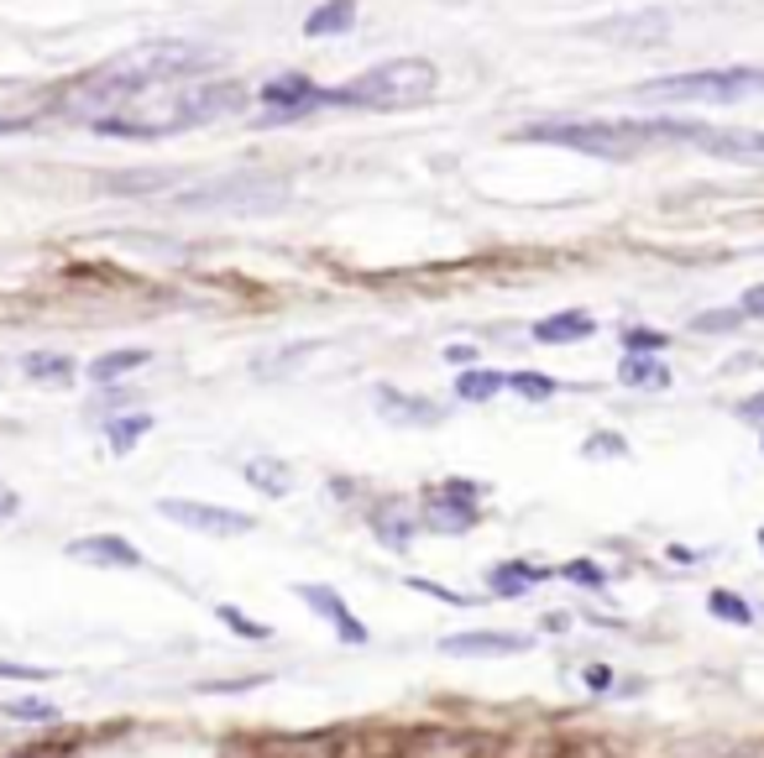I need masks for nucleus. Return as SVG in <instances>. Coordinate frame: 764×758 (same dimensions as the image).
<instances>
[{"mask_svg":"<svg viewBox=\"0 0 764 758\" xmlns=\"http://www.w3.org/2000/svg\"><path fill=\"white\" fill-rule=\"evenodd\" d=\"M5 716H16V722H58V707H53V701H37V696H26V701H11Z\"/></svg>","mask_w":764,"mask_h":758,"instance_id":"nucleus-31","label":"nucleus"},{"mask_svg":"<svg viewBox=\"0 0 764 758\" xmlns=\"http://www.w3.org/2000/svg\"><path fill=\"white\" fill-rule=\"evenodd\" d=\"M760 545H764V528H760Z\"/></svg>","mask_w":764,"mask_h":758,"instance_id":"nucleus-41","label":"nucleus"},{"mask_svg":"<svg viewBox=\"0 0 764 758\" xmlns=\"http://www.w3.org/2000/svg\"><path fill=\"white\" fill-rule=\"evenodd\" d=\"M69 560L79 565H100V570H142L147 555L131 539H120V534H84V539H69L63 545Z\"/></svg>","mask_w":764,"mask_h":758,"instance_id":"nucleus-9","label":"nucleus"},{"mask_svg":"<svg viewBox=\"0 0 764 758\" xmlns=\"http://www.w3.org/2000/svg\"><path fill=\"white\" fill-rule=\"evenodd\" d=\"M540 581H549V570L534 565V560H502V565L487 570V586H493V596H502V602L524 596L529 586H540Z\"/></svg>","mask_w":764,"mask_h":758,"instance_id":"nucleus-15","label":"nucleus"},{"mask_svg":"<svg viewBox=\"0 0 764 758\" xmlns=\"http://www.w3.org/2000/svg\"><path fill=\"white\" fill-rule=\"evenodd\" d=\"M739 308H743V314H749V319H764V283H754V288H749Z\"/></svg>","mask_w":764,"mask_h":758,"instance_id":"nucleus-36","label":"nucleus"},{"mask_svg":"<svg viewBox=\"0 0 764 758\" xmlns=\"http://www.w3.org/2000/svg\"><path fill=\"white\" fill-rule=\"evenodd\" d=\"M372 398H378V408H382V419H387V424H419V429H435L440 424V419H445V408L440 404H430V398H408V393H398V387H387V382H382L378 393H372Z\"/></svg>","mask_w":764,"mask_h":758,"instance_id":"nucleus-11","label":"nucleus"},{"mask_svg":"<svg viewBox=\"0 0 764 758\" xmlns=\"http://www.w3.org/2000/svg\"><path fill=\"white\" fill-rule=\"evenodd\" d=\"M566 622H571L566 613H549V617H545V628H549V633H566Z\"/></svg>","mask_w":764,"mask_h":758,"instance_id":"nucleus-40","label":"nucleus"},{"mask_svg":"<svg viewBox=\"0 0 764 758\" xmlns=\"http://www.w3.org/2000/svg\"><path fill=\"white\" fill-rule=\"evenodd\" d=\"M529 639L519 633H451L440 639V654H455V660H477V654H524Z\"/></svg>","mask_w":764,"mask_h":758,"instance_id":"nucleus-13","label":"nucleus"},{"mask_svg":"<svg viewBox=\"0 0 764 758\" xmlns=\"http://www.w3.org/2000/svg\"><path fill=\"white\" fill-rule=\"evenodd\" d=\"M581 455H587V460H598V455H628V440H618V434H592V440L581 445Z\"/></svg>","mask_w":764,"mask_h":758,"instance_id":"nucleus-33","label":"nucleus"},{"mask_svg":"<svg viewBox=\"0 0 764 758\" xmlns=\"http://www.w3.org/2000/svg\"><path fill=\"white\" fill-rule=\"evenodd\" d=\"M372 534H378L387 549H408V539H414V513L382 508V513H372Z\"/></svg>","mask_w":764,"mask_h":758,"instance_id":"nucleus-23","label":"nucleus"},{"mask_svg":"<svg viewBox=\"0 0 764 758\" xmlns=\"http://www.w3.org/2000/svg\"><path fill=\"white\" fill-rule=\"evenodd\" d=\"M147 434H152V413H116V419H105V445L116 455H131Z\"/></svg>","mask_w":764,"mask_h":758,"instance_id":"nucleus-20","label":"nucleus"},{"mask_svg":"<svg viewBox=\"0 0 764 758\" xmlns=\"http://www.w3.org/2000/svg\"><path fill=\"white\" fill-rule=\"evenodd\" d=\"M702 147L717 158H764V131H702Z\"/></svg>","mask_w":764,"mask_h":758,"instance_id":"nucleus-21","label":"nucleus"},{"mask_svg":"<svg viewBox=\"0 0 764 758\" xmlns=\"http://www.w3.org/2000/svg\"><path fill=\"white\" fill-rule=\"evenodd\" d=\"M707 613L722 617V622H739V628L754 622V607H749L743 596H733V592H713V596H707Z\"/></svg>","mask_w":764,"mask_h":758,"instance_id":"nucleus-27","label":"nucleus"},{"mask_svg":"<svg viewBox=\"0 0 764 758\" xmlns=\"http://www.w3.org/2000/svg\"><path fill=\"white\" fill-rule=\"evenodd\" d=\"M408 592H425V596H435V602H445V607H472V602H477V596L445 592L440 581H425V575H408Z\"/></svg>","mask_w":764,"mask_h":758,"instance_id":"nucleus-32","label":"nucleus"},{"mask_svg":"<svg viewBox=\"0 0 764 758\" xmlns=\"http://www.w3.org/2000/svg\"><path fill=\"white\" fill-rule=\"evenodd\" d=\"M22 372H26L32 382H69V377H73V361H69V355L43 351V355H26Z\"/></svg>","mask_w":764,"mask_h":758,"instance_id":"nucleus-24","label":"nucleus"},{"mask_svg":"<svg viewBox=\"0 0 764 758\" xmlns=\"http://www.w3.org/2000/svg\"><path fill=\"white\" fill-rule=\"evenodd\" d=\"M241 476L257 487V492H267V498H288V487H293V471H288V460H273V455H257V460H246L241 466Z\"/></svg>","mask_w":764,"mask_h":758,"instance_id":"nucleus-19","label":"nucleus"},{"mask_svg":"<svg viewBox=\"0 0 764 758\" xmlns=\"http://www.w3.org/2000/svg\"><path fill=\"white\" fill-rule=\"evenodd\" d=\"M639 100L660 105H733V100L764 95V69H692V73H665L634 90Z\"/></svg>","mask_w":764,"mask_h":758,"instance_id":"nucleus-4","label":"nucleus"},{"mask_svg":"<svg viewBox=\"0 0 764 758\" xmlns=\"http://www.w3.org/2000/svg\"><path fill=\"white\" fill-rule=\"evenodd\" d=\"M246 100H257V90L246 84H194L178 95H137L131 105H120L111 116H95V137H126V142H158L173 131H189V126H210L246 110Z\"/></svg>","mask_w":764,"mask_h":758,"instance_id":"nucleus-2","label":"nucleus"},{"mask_svg":"<svg viewBox=\"0 0 764 758\" xmlns=\"http://www.w3.org/2000/svg\"><path fill=\"white\" fill-rule=\"evenodd\" d=\"M587 686L607 690V686H613V669H607V664H592V669H587Z\"/></svg>","mask_w":764,"mask_h":758,"instance_id":"nucleus-38","label":"nucleus"},{"mask_svg":"<svg viewBox=\"0 0 764 758\" xmlns=\"http://www.w3.org/2000/svg\"><path fill=\"white\" fill-rule=\"evenodd\" d=\"M739 413H743V419H764V393H754V398H743V404H739Z\"/></svg>","mask_w":764,"mask_h":758,"instance_id":"nucleus-39","label":"nucleus"},{"mask_svg":"<svg viewBox=\"0 0 764 758\" xmlns=\"http://www.w3.org/2000/svg\"><path fill=\"white\" fill-rule=\"evenodd\" d=\"M147 361H152V351H142V346H131V351H105L90 361V382H95V387H111V382L142 372Z\"/></svg>","mask_w":764,"mask_h":758,"instance_id":"nucleus-17","label":"nucleus"},{"mask_svg":"<svg viewBox=\"0 0 764 758\" xmlns=\"http://www.w3.org/2000/svg\"><path fill=\"white\" fill-rule=\"evenodd\" d=\"M592 37H607V43H660V37H670V16H660V11L618 16V22L592 26Z\"/></svg>","mask_w":764,"mask_h":758,"instance_id":"nucleus-14","label":"nucleus"},{"mask_svg":"<svg viewBox=\"0 0 764 758\" xmlns=\"http://www.w3.org/2000/svg\"><path fill=\"white\" fill-rule=\"evenodd\" d=\"M216 617H220V622H225V628H231V633H236V639H252V643H267V639H273V628H267V622H257V617H246V613H241V607H231V602H220V607H216Z\"/></svg>","mask_w":764,"mask_h":758,"instance_id":"nucleus-25","label":"nucleus"},{"mask_svg":"<svg viewBox=\"0 0 764 758\" xmlns=\"http://www.w3.org/2000/svg\"><path fill=\"white\" fill-rule=\"evenodd\" d=\"M16 513H22V498H16V487H11V481H0V523L16 518Z\"/></svg>","mask_w":764,"mask_h":758,"instance_id":"nucleus-35","label":"nucleus"},{"mask_svg":"<svg viewBox=\"0 0 764 758\" xmlns=\"http://www.w3.org/2000/svg\"><path fill=\"white\" fill-rule=\"evenodd\" d=\"M0 680H53V669H37V664H11V660H0Z\"/></svg>","mask_w":764,"mask_h":758,"instance_id":"nucleus-34","label":"nucleus"},{"mask_svg":"<svg viewBox=\"0 0 764 758\" xmlns=\"http://www.w3.org/2000/svg\"><path fill=\"white\" fill-rule=\"evenodd\" d=\"M743 319H749L743 308H707V314H696L692 319V330L696 335H728V330H739Z\"/></svg>","mask_w":764,"mask_h":758,"instance_id":"nucleus-28","label":"nucleus"},{"mask_svg":"<svg viewBox=\"0 0 764 758\" xmlns=\"http://www.w3.org/2000/svg\"><path fill=\"white\" fill-rule=\"evenodd\" d=\"M555 575H560V581H576V586H587V592H602V586H607V570L592 565V560H566Z\"/></svg>","mask_w":764,"mask_h":758,"instance_id":"nucleus-29","label":"nucleus"},{"mask_svg":"<svg viewBox=\"0 0 764 758\" xmlns=\"http://www.w3.org/2000/svg\"><path fill=\"white\" fill-rule=\"evenodd\" d=\"M178 205H189V210H278L288 205V184L267 173H241V178H225L220 189L178 194Z\"/></svg>","mask_w":764,"mask_h":758,"instance_id":"nucleus-5","label":"nucleus"},{"mask_svg":"<svg viewBox=\"0 0 764 758\" xmlns=\"http://www.w3.org/2000/svg\"><path fill=\"white\" fill-rule=\"evenodd\" d=\"M158 513L178 528H194V534H210V539H241L252 534L257 518L252 513H236V508H220V502H194V498H163Z\"/></svg>","mask_w":764,"mask_h":758,"instance_id":"nucleus-6","label":"nucleus"},{"mask_svg":"<svg viewBox=\"0 0 764 758\" xmlns=\"http://www.w3.org/2000/svg\"><path fill=\"white\" fill-rule=\"evenodd\" d=\"M508 387H513L519 398H529V404H545V398L560 393V382L545 377V372H508Z\"/></svg>","mask_w":764,"mask_h":758,"instance_id":"nucleus-26","label":"nucleus"},{"mask_svg":"<svg viewBox=\"0 0 764 758\" xmlns=\"http://www.w3.org/2000/svg\"><path fill=\"white\" fill-rule=\"evenodd\" d=\"M665 346H670V335H660V330H645V325L623 330V351L628 355H660Z\"/></svg>","mask_w":764,"mask_h":758,"instance_id":"nucleus-30","label":"nucleus"},{"mask_svg":"<svg viewBox=\"0 0 764 758\" xmlns=\"http://www.w3.org/2000/svg\"><path fill=\"white\" fill-rule=\"evenodd\" d=\"M587 335H598V319H592L587 308H560V314H545V319L534 325V340H540V346H576V340H587Z\"/></svg>","mask_w":764,"mask_h":758,"instance_id":"nucleus-12","label":"nucleus"},{"mask_svg":"<svg viewBox=\"0 0 764 758\" xmlns=\"http://www.w3.org/2000/svg\"><path fill=\"white\" fill-rule=\"evenodd\" d=\"M210 69H216V48H205V43H147V48H131L116 63H105L84 84V95L73 100V110L84 120L111 116L137 95H147L152 84H184V79H199Z\"/></svg>","mask_w":764,"mask_h":758,"instance_id":"nucleus-1","label":"nucleus"},{"mask_svg":"<svg viewBox=\"0 0 764 758\" xmlns=\"http://www.w3.org/2000/svg\"><path fill=\"white\" fill-rule=\"evenodd\" d=\"M257 105H267V120H299L310 110H325V90L304 73H278L257 90Z\"/></svg>","mask_w":764,"mask_h":758,"instance_id":"nucleus-7","label":"nucleus"},{"mask_svg":"<svg viewBox=\"0 0 764 758\" xmlns=\"http://www.w3.org/2000/svg\"><path fill=\"white\" fill-rule=\"evenodd\" d=\"M618 382L623 387H649V393H660V387H670V366L660 355H623Z\"/></svg>","mask_w":764,"mask_h":758,"instance_id":"nucleus-18","label":"nucleus"},{"mask_svg":"<svg viewBox=\"0 0 764 758\" xmlns=\"http://www.w3.org/2000/svg\"><path fill=\"white\" fill-rule=\"evenodd\" d=\"M293 592H299V602H304L310 613H320V617H325V622H331V628H335V639H340V643H351V649H361V643L372 639V633H367V622H361V617L351 613L346 602H340V592H331V586H320V581H299Z\"/></svg>","mask_w":764,"mask_h":758,"instance_id":"nucleus-8","label":"nucleus"},{"mask_svg":"<svg viewBox=\"0 0 764 758\" xmlns=\"http://www.w3.org/2000/svg\"><path fill=\"white\" fill-rule=\"evenodd\" d=\"M435 84H440V69L430 58H387L378 69L325 90V110H408V105H425Z\"/></svg>","mask_w":764,"mask_h":758,"instance_id":"nucleus-3","label":"nucleus"},{"mask_svg":"<svg viewBox=\"0 0 764 758\" xmlns=\"http://www.w3.org/2000/svg\"><path fill=\"white\" fill-rule=\"evenodd\" d=\"M419 523H425L430 534H472L482 523V508L466 498H445V492L425 487V513H419Z\"/></svg>","mask_w":764,"mask_h":758,"instance_id":"nucleus-10","label":"nucleus"},{"mask_svg":"<svg viewBox=\"0 0 764 758\" xmlns=\"http://www.w3.org/2000/svg\"><path fill=\"white\" fill-rule=\"evenodd\" d=\"M508 377L502 372H487V366H466L461 377H455V404H487V398H498Z\"/></svg>","mask_w":764,"mask_h":758,"instance_id":"nucleus-22","label":"nucleus"},{"mask_svg":"<svg viewBox=\"0 0 764 758\" xmlns=\"http://www.w3.org/2000/svg\"><path fill=\"white\" fill-rule=\"evenodd\" d=\"M445 361H451V366H472V361H477V346H445Z\"/></svg>","mask_w":764,"mask_h":758,"instance_id":"nucleus-37","label":"nucleus"},{"mask_svg":"<svg viewBox=\"0 0 764 758\" xmlns=\"http://www.w3.org/2000/svg\"><path fill=\"white\" fill-rule=\"evenodd\" d=\"M357 0H325V5H314L310 16H304V37H346L351 26H357Z\"/></svg>","mask_w":764,"mask_h":758,"instance_id":"nucleus-16","label":"nucleus"}]
</instances>
